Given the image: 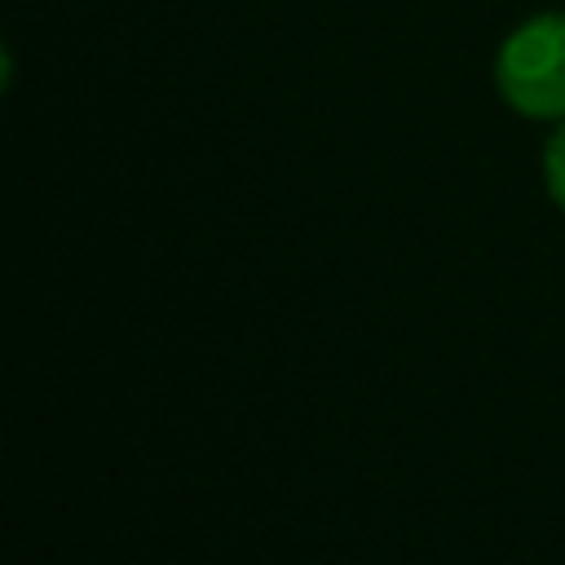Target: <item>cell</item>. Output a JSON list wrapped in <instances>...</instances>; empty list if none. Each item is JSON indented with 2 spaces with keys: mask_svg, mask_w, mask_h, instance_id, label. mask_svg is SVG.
Masks as SVG:
<instances>
[{
  "mask_svg": "<svg viewBox=\"0 0 565 565\" xmlns=\"http://www.w3.org/2000/svg\"><path fill=\"white\" fill-rule=\"evenodd\" d=\"M494 79L516 115L565 119V13H539L516 26L499 49Z\"/></svg>",
  "mask_w": 565,
  "mask_h": 565,
  "instance_id": "cell-1",
  "label": "cell"
},
{
  "mask_svg": "<svg viewBox=\"0 0 565 565\" xmlns=\"http://www.w3.org/2000/svg\"><path fill=\"white\" fill-rule=\"evenodd\" d=\"M543 177H547V194L556 199V207H565V124L552 132L543 150Z\"/></svg>",
  "mask_w": 565,
  "mask_h": 565,
  "instance_id": "cell-2",
  "label": "cell"
}]
</instances>
